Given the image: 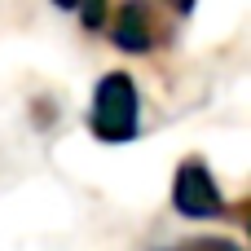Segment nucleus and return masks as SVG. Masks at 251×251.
Here are the masks:
<instances>
[{
    "mask_svg": "<svg viewBox=\"0 0 251 251\" xmlns=\"http://www.w3.org/2000/svg\"><path fill=\"white\" fill-rule=\"evenodd\" d=\"M88 132L106 146H128L141 132V93L128 71H106L93 84L88 101Z\"/></svg>",
    "mask_w": 251,
    "mask_h": 251,
    "instance_id": "obj_1",
    "label": "nucleus"
},
{
    "mask_svg": "<svg viewBox=\"0 0 251 251\" xmlns=\"http://www.w3.org/2000/svg\"><path fill=\"white\" fill-rule=\"evenodd\" d=\"M172 212L185 216V221H221V216H229V203H225L212 168L199 154L181 159L176 172H172Z\"/></svg>",
    "mask_w": 251,
    "mask_h": 251,
    "instance_id": "obj_2",
    "label": "nucleus"
},
{
    "mask_svg": "<svg viewBox=\"0 0 251 251\" xmlns=\"http://www.w3.org/2000/svg\"><path fill=\"white\" fill-rule=\"evenodd\" d=\"M163 40V22L150 4H119L110 18V44L124 53H154Z\"/></svg>",
    "mask_w": 251,
    "mask_h": 251,
    "instance_id": "obj_3",
    "label": "nucleus"
},
{
    "mask_svg": "<svg viewBox=\"0 0 251 251\" xmlns=\"http://www.w3.org/2000/svg\"><path fill=\"white\" fill-rule=\"evenodd\" d=\"M163 251H243L234 238H194V243H176V247H163Z\"/></svg>",
    "mask_w": 251,
    "mask_h": 251,
    "instance_id": "obj_4",
    "label": "nucleus"
}]
</instances>
